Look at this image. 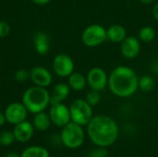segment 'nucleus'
I'll use <instances>...</instances> for the list:
<instances>
[{"instance_id": "1", "label": "nucleus", "mask_w": 158, "mask_h": 157, "mask_svg": "<svg viewBox=\"0 0 158 157\" xmlns=\"http://www.w3.org/2000/svg\"><path fill=\"white\" fill-rule=\"evenodd\" d=\"M87 133L90 140L97 146L108 147L118 137V127L114 119L106 116L93 117L87 124Z\"/></svg>"}, {"instance_id": "2", "label": "nucleus", "mask_w": 158, "mask_h": 157, "mask_svg": "<svg viewBox=\"0 0 158 157\" xmlns=\"http://www.w3.org/2000/svg\"><path fill=\"white\" fill-rule=\"evenodd\" d=\"M112 93L118 97L131 96L139 87L136 72L126 66L117 67L108 77L107 83Z\"/></svg>"}, {"instance_id": "3", "label": "nucleus", "mask_w": 158, "mask_h": 157, "mask_svg": "<svg viewBox=\"0 0 158 157\" xmlns=\"http://www.w3.org/2000/svg\"><path fill=\"white\" fill-rule=\"evenodd\" d=\"M22 104L31 114L43 112L50 105V93L44 87L32 86L24 92Z\"/></svg>"}, {"instance_id": "4", "label": "nucleus", "mask_w": 158, "mask_h": 157, "mask_svg": "<svg viewBox=\"0 0 158 157\" xmlns=\"http://www.w3.org/2000/svg\"><path fill=\"white\" fill-rule=\"evenodd\" d=\"M60 138L66 147L76 149L81 147L84 142V131L81 125L69 122L62 128Z\"/></svg>"}, {"instance_id": "5", "label": "nucleus", "mask_w": 158, "mask_h": 157, "mask_svg": "<svg viewBox=\"0 0 158 157\" xmlns=\"http://www.w3.org/2000/svg\"><path fill=\"white\" fill-rule=\"evenodd\" d=\"M69 112L72 122L81 126L87 125L93 118L92 105L83 99H77L73 101L69 106Z\"/></svg>"}, {"instance_id": "6", "label": "nucleus", "mask_w": 158, "mask_h": 157, "mask_svg": "<svg viewBox=\"0 0 158 157\" xmlns=\"http://www.w3.org/2000/svg\"><path fill=\"white\" fill-rule=\"evenodd\" d=\"M106 38V30L99 24L88 26L81 34V41L88 47H96L103 43Z\"/></svg>"}, {"instance_id": "7", "label": "nucleus", "mask_w": 158, "mask_h": 157, "mask_svg": "<svg viewBox=\"0 0 158 157\" xmlns=\"http://www.w3.org/2000/svg\"><path fill=\"white\" fill-rule=\"evenodd\" d=\"M49 117L51 118V122L54 125L61 128L69 123L71 119L69 108L62 103L51 105Z\"/></svg>"}, {"instance_id": "8", "label": "nucleus", "mask_w": 158, "mask_h": 157, "mask_svg": "<svg viewBox=\"0 0 158 157\" xmlns=\"http://www.w3.org/2000/svg\"><path fill=\"white\" fill-rule=\"evenodd\" d=\"M28 110L22 103L15 102L8 105L4 112L6 122L16 125L26 120L28 116Z\"/></svg>"}, {"instance_id": "9", "label": "nucleus", "mask_w": 158, "mask_h": 157, "mask_svg": "<svg viewBox=\"0 0 158 157\" xmlns=\"http://www.w3.org/2000/svg\"><path fill=\"white\" fill-rule=\"evenodd\" d=\"M53 68L55 73L59 77H69L74 70V62L69 56L58 54L53 60Z\"/></svg>"}, {"instance_id": "10", "label": "nucleus", "mask_w": 158, "mask_h": 157, "mask_svg": "<svg viewBox=\"0 0 158 157\" xmlns=\"http://www.w3.org/2000/svg\"><path fill=\"white\" fill-rule=\"evenodd\" d=\"M86 79L91 89L97 92L103 91L108 83V77L101 68H93L90 69Z\"/></svg>"}, {"instance_id": "11", "label": "nucleus", "mask_w": 158, "mask_h": 157, "mask_svg": "<svg viewBox=\"0 0 158 157\" xmlns=\"http://www.w3.org/2000/svg\"><path fill=\"white\" fill-rule=\"evenodd\" d=\"M120 51L125 58H135L136 56H138L141 51V44L139 40L134 36H127L121 42Z\"/></svg>"}, {"instance_id": "12", "label": "nucleus", "mask_w": 158, "mask_h": 157, "mask_svg": "<svg viewBox=\"0 0 158 157\" xmlns=\"http://www.w3.org/2000/svg\"><path fill=\"white\" fill-rule=\"evenodd\" d=\"M30 79L31 81L40 87H47L52 82V75L44 67H34L30 71Z\"/></svg>"}, {"instance_id": "13", "label": "nucleus", "mask_w": 158, "mask_h": 157, "mask_svg": "<svg viewBox=\"0 0 158 157\" xmlns=\"http://www.w3.org/2000/svg\"><path fill=\"white\" fill-rule=\"evenodd\" d=\"M34 132L33 125L29 121H22L15 125L13 133L15 136V140L19 143H27L29 142Z\"/></svg>"}, {"instance_id": "14", "label": "nucleus", "mask_w": 158, "mask_h": 157, "mask_svg": "<svg viewBox=\"0 0 158 157\" xmlns=\"http://www.w3.org/2000/svg\"><path fill=\"white\" fill-rule=\"evenodd\" d=\"M35 51L42 56L47 55L50 50V38L44 31H38L33 38Z\"/></svg>"}, {"instance_id": "15", "label": "nucleus", "mask_w": 158, "mask_h": 157, "mask_svg": "<svg viewBox=\"0 0 158 157\" xmlns=\"http://www.w3.org/2000/svg\"><path fill=\"white\" fill-rule=\"evenodd\" d=\"M69 94V86L66 83H58L54 89L53 93L50 95V105L62 103Z\"/></svg>"}, {"instance_id": "16", "label": "nucleus", "mask_w": 158, "mask_h": 157, "mask_svg": "<svg viewBox=\"0 0 158 157\" xmlns=\"http://www.w3.org/2000/svg\"><path fill=\"white\" fill-rule=\"evenodd\" d=\"M107 39L113 43H121L127 37V31L125 28L118 24L111 25L106 30Z\"/></svg>"}, {"instance_id": "17", "label": "nucleus", "mask_w": 158, "mask_h": 157, "mask_svg": "<svg viewBox=\"0 0 158 157\" xmlns=\"http://www.w3.org/2000/svg\"><path fill=\"white\" fill-rule=\"evenodd\" d=\"M34 115L35 116H34L33 121H32V125H33L34 129L38 130L39 131L47 130L51 124V118H50L49 115H47L44 111L39 112Z\"/></svg>"}, {"instance_id": "18", "label": "nucleus", "mask_w": 158, "mask_h": 157, "mask_svg": "<svg viewBox=\"0 0 158 157\" xmlns=\"http://www.w3.org/2000/svg\"><path fill=\"white\" fill-rule=\"evenodd\" d=\"M87 84V79L80 72H72L69 76V85L74 91H82Z\"/></svg>"}, {"instance_id": "19", "label": "nucleus", "mask_w": 158, "mask_h": 157, "mask_svg": "<svg viewBox=\"0 0 158 157\" xmlns=\"http://www.w3.org/2000/svg\"><path fill=\"white\" fill-rule=\"evenodd\" d=\"M20 157H50L49 152L41 146H31L26 148Z\"/></svg>"}, {"instance_id": "20", "label": "nucleus", "mask_w": 158, "mask_h": 157, "mask_svg": "<svg viewBox=\"0 0 158 157\" xmlns=\"http://www.w3.org/2000/svg\"><path fill=\"white\" fill-rule=\"evenodd\" d=\"M156 31L153 27L150 26H145L143 28H142L139 31V38L146 43L152 42L155 38H156Z\"/></svg>"}, {"instance_id": "21", "label": "nucleus", "mask_w": 158, "mask_h": 157, "mask_svg": "<svg viewBox=\"0 0 158 157\" xmlns=\"http://www.w3.org/2000/svg\"><path fill=\"white\" fill-rule=\"evenodd\" d=\"M139 87L143 92H150L155 87V81L150 76H143L139 80Z\"/></svg>"}, {"instance_id": "22", "label": "nucleus", "mask_w": 158, "mask_h": 157, "mask_svg": "<svg viewBox=\"0 0 158 157\" xmlns=\"http://www.w3.org/2000/svg\"><path fill=\"white\" fill-rule=\"evenodd\" d=\"M15 141L14 133L11 131H3L0 134V144L3 146H9Z\"/></svg>"}, {"instance_id": "23", "label": "nucleus", "mask_w": 158, "mask_h": 157, "mask_svg": "<svg viewBox=\"0 0 158 157\" xmlns=\"http://www.w3.org/2000/svg\"><path fill=\"white\" fill-rule=\"evenodd\" d=\"M86 102L90 105H92V106L96 105L100 102V94H99V92L94 91V90L89 92L87 93V95H86Z\"/></svg>"}, {"instance_id": "24", "label": "nucleus", "mask_w": 158, "mask_h": 157, "mask_svg": "<svg viewBox=\"0 0 158 157\" xmlns=\"http://www.w3.org/2000/svg\"><path fill=\"white\" fill-rule=\"evenodd\" d=\"M28 79H30V72L24 68L19 69L15 73V80L19 82H24Z\"/></svg>"}, {"instance_id": "25", "label": "nucleus", "mask_w": 158, "mask_h": 157, "mask_svg": "<svg viewBox=\"0 0 158 157\" xmlns=\"http://www.w3.org/2000/svg\"><path fill=\"white\" fill-rule=\"evenodd\" d=\"M108 155L107 150L106 149V147H100L92 151L89 155V157H106Z\"/></svg>"}, {"instance_id": "26", "label": "nucleus", "mask_w": 158, "mask_h": 157, "mask_svg": "<svg viewBox=\"0 0 158 157\" xmlns=\"http://www.w3.org/2000/svg\"><path fill=\"white\" fill-rule=\"evenodd\" d=\"M10 32V26L6 21L0 20V38L6 37Z\"/></svg>"}, {"instance_id": "27", "label": "nucleus", "mask_w": 158, "mask_h": 157, "mask_svg": "<svg viewBox=\"0 0 158 157\" xmlns=\"http://www.w3.org/2000/svg\"><path fill=\"white\" fill-rule=\"evenodd\" d=\"M33 4H35V5H40V6H42V5H46V4H48L51 0H31Z\"/></svg>"}, {"instance_id": "28", "label": "nucleus", "mask_w": 158, "mask_h": 157, "mask_svg": "<svg viewBox=\"0 0 158 157\" xmlns=\"http://www.w3.org/2000/svg\"><path fill=\"white\" fill-rule=\"evenodd\" d=\"M153 15L155 17V19L158 21V3L155 5V6L153 7Z\"/></svg>"}, {"instance_id": "29", "label": "nucleus", "mask_w": 158, "mask_h": 157, "mask_svg": "<svg viewBox=\"0 0 158 157\" xmlns=\"http://www.w3.org/2000/svg\"><path fill=\"white\" fill-rule=\"evenodd\" d=\"M6 117H5V114L4 113H2V112H0V127L1 126H3L5 123H6Z\"/></svg>"}, {"instance_id": "30", "label": "nucleus", "mask_w": 158, "mask_h": 157, "mask_svg": "<svg viewBox=\"0 0 158 157\" xmlns=\"http://www.w3.org/2000/svg\"><path fill=\"white\" fill-rule=\"evenodd\" d=\"M5 157H19V155L18 154H16L15 152H10V153H8V154H6Z\"/></svg>"}, {"instance_id": "31", "label": "nucleus", "mask_w": 158, "mask_h": 157, "mask_svg": "<svg viewBox=\"0 0 158 157\" xmlns=\"http://www.w3.org/2000/svg\"><path fill=\"white\" fill-rule=\"evenodd\" d=\"M140 2H142L143 4H151L154 2V0H140Z\"/></svg>"}, {"instance_id": "32", "label": "nucleus", "mask_w": 158, "mask_h": 157, "mask_svg": "<svg viewBox=\"0 0 158 157\" xmlns=\"http://www.w3.org/2000/svg\"><path fill=\"white\" fill-rule=\"evenodd\" d=\"M106 157H108V156H106Z\"/></svg>"}]
</instances>
